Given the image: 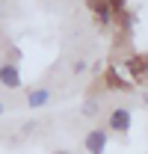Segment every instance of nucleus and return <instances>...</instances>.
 Masks as SVG:
<instances>
[{
	"instance_id": "1",
	"label": "nucleus",
	"mask_w": 148,
	"mask_h": 154,
	"mask_svg": "<svg viewBox=\"0 0 148 154\" xmlns=\"http://www.w3.org/2000/svg\"><path fill=\"white\" fill-rule=\"evenodd\" d=\"M130 122H133V116H130L128 107H116V110L110 113V119H107V128L116 131V134H128V131H130Z\"/></svg>"
},
{
	"instance_id": "2",
	"label": "nucleus",
	"mask_w": 148,
	"mask_h": 154,
	"mask_svg": "<svg viewBox=\"0 0 148 154\" xmlns=\"http://www.w3.org/2000/svg\"><path fill=\"white\" fill-rule=\"evenodd\" d=\"M107 142H110V134H107L104 128H95V131H89V134H86V139H83V148H86L89 154H104Z\"/></svg>"
},
{
	"instance_id": "3",
	"label": "nucleus",
	"mask_w": 148,
	"mask_h": 154,
	"mask_svg": "<svg viewBox=\"0 0 148 154\" xmlns=\"http://www.w3.org/2000/svg\"><path fill=\"white\" fill-rule=\"evenodd\" d=\"M0 83L6 86V89H18L21 86V71L15 62H3L0 65Z\"/></svg>"
},
{
	"instance_id": "4",
	"label": "nucleus",
	"mask_w": 148,
	"mask_h": 154,
	"mask_svg": "<svg viewBox=\"0 0 148 154\" xmlns=\"http://www.w3.org/2000/svg\"><path fill=\"white\" fill-rule=\"evenodd\" d=\"M48 101H51V92H48V89H30V95H27V104H30L33 110L45 107Z\"/></svg>"
},
{
	"instance_id": "5",
	"label": "nucleus",
	"mask_w": 148,
	"mask_h": 154,
	"mask_svg": "<svg viewBox=\"0 0 148 154\" xmlns=\"http://www.w3.org/2000/svg\"><path fill=\"white\" fill-rule=\"evenodd\" d=\"M130 68H133L136 80H145V57H133L130 59Z\"/></svg>"
},
{
	"instance_id": "6",
	"label": "nucleus",
	"mask_w": 148,
	"mask_h": 154,
	"mask_svg": "<svg viewBox=\"0 0 148 154\" xmlns=\"http://www.w3.org/2000/svg\"><path fill=\"white\" fill-rule=\"evenodd\" d=\"M110 83H107V86H110V89H130V83H125V80H122V77L116 74V71H110Z\"/></svg>"
},
{
	"instance_id": "7",
	"label": "nucleus",
	"mask_w": 148,
	"mask_h": 154,
	"mask_svg": "<svg viewBox=\"0 0 148 154\" xmlns=\"http://www.w3.org/2000/svg\"><path fill=\"white\" fill-rule=\"evenodd\" d=\"M83 116H98V101H86V107H83Z\"/></svg>"
},
{
	"instance_id": "8",
	"label": "nucleus",
	"mask_w": 148,
	"mask_h": 154,
	"mask_svg": "<svg viewBox=\"0 0 148 154\" xmlns=\"http://www.w3.org/2000/svg\"><path fill=\"white\" fill-rule=\"evenodd\" d=\"M83 68H86V62H83V59H80V62H74V65H71V71H74V74H80Z\"/></svg>"
},
{
	"instance_id": "9",
	"label": "nucleus",
	"mask_w": 148,
	"mask_h": 154,
	"mask_svg": "<svg viewBox=\"0 0 148 154\" xmlns=\"http://www.w3.org/2000/svg\"><path fill=\"white\" fill-rule=\"evenodd\" d=\"M51 154H71V151H65V148H56V151H51Z\"/></svg>"
},
{
	"instance_id": "10",
	"label": "nucleus",
	"mask_w": 148,
	"mask_h": 154,
	"mask_svg": "<svg viewBox=\"0 0 148 154\" xmlns=\"http://www.w3.org/2000/svg\"><path fill=\"white\" fill-rule=\"evenodd\" d=\"M0 113H3V104H0Z\"/></svg>"
},
{
	"instance_id": "11",
	"label": "nucleus",
	"mask_w": 148,
	"mask_h": 154,
	"mask_svg": "<svg viewBox=\"0 0 148 154\" xmlns=\"http://www.w3.org/2000/svg\"><path fill=\"white\" fill-rule=\"evenodd\" d=\"M0 12H3V6H0Z\"/></svg>"
}]
</instances>
